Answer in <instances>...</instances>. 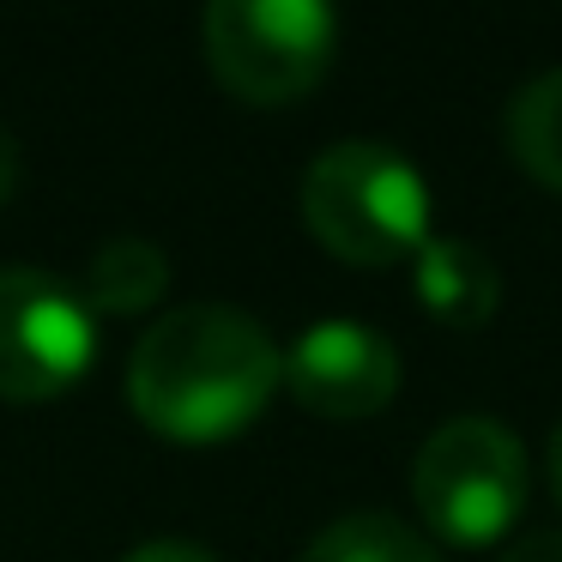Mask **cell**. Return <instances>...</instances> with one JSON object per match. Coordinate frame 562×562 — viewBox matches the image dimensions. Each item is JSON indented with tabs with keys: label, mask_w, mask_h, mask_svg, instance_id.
I'll use <instances>...</instances> for the list:
<instances>
[{
	"label": "cell",
	"mask_w": 562,
	"mask_h": 562,
	"mask_svg": "<svg viewBox=\"0 0 562 562\" xmlns=\"http://www.w3.org/2000/svg\"><path fill=\"white\" fill-rule=\"evenodd\" d=\"M284 387V351L248 308L182 303L151 321L127 357V405L164 441L212 448L267 412Z\"/></svg>",
	"instance_id": "6da1fadb"
},
{
	"label": "cell",
	"mask_w": 562,
	"mask_h": 562,
	"mask_svg": "<svg viewBox=\"0 0 562 562\" xmlns=\"http://www.w3.org/2000/svg\"><path fill=\"white\" fill-rule=\"evenodd\" d=\"M296 206L345 267H400L429 243V182L387 139H333L303 170Z\"/></svg>",
	"instance_id": "7a4b0ae2"
},
{
	"label": "cell",
	"mask_w": 562,
	"mask_h": 562,
	"mask_svg": "<svg viewBox=\"0 0 562 562\" xmlns=\"http://www.w3.org/2000/svg\"><path fill=\"white\" fill-rule=\"evenodd\" d=\"M526 484H532V465H526L520 436L484 412L436 424L412 460V496L424 526L465 550L496 544L520 520Z\"/></svg>",
	"instance_id": "3957f363"
},
{
	"label": "cell",
	"mask_w": 562,
	"mask_h": 562,
	"mask_svg": "<svg viewBox=\"0 0 562 562\" xmlns=\"http://www.w3.org/2000/svg\"><path fill=\"white\" fill-rule=\"evenodd\" d=\"M200 43L218 86L243 103H296L339 55V13L321 0H212Z\"/></svg>",
	"instance_id": "277c9868"
},
{
	"label": "cell",
	"mask_w": 562,
	"mask_h": 562,
	"mask_svg": "<svg viewBox=\"0 0 562 562\" xmlns=\"http://www.w3.org/2000/svg\"><path fill=\"white\" fill-rule=\"evenodd\" d=\"M98 357V308L74 279L0 267V400L43 405L86 381Z\"/></svg>",
	"instance_id": "5b68a950"
},
{
	"label": "cell",
	"mask_w": 562,
	"mask_h": 562,
	"mask_svg": "<svg viewBox=\"0 0 562 562\" xmlns=\"http://www.w3.org/2000/svg\"><path fill=\"white\" fill-rule=\"evenodd\" d=\"M284 393L333 424L375 417L400 393V345L351 315L308 321L284 351Z\"/></svg>",
	"instance_id": "8992f818"
},
{
	"label": "cell",
	"mask_w": 562,
	"mask_h": 562,
	"mask_svg": "<svg viewBox=\"0 0 562 562\" xmlns=\"http://www.w3.org/2000/svg\"><path fill=\"white\" fill-rule=\"evenodd\" d=\"M412 296L429 321L453 333H477L502 308V272L472 236H429L412 255Z\"/></svg>",
	"instance_id": "52a82bcc"
},
{
	"label": "cell",
	"mask_w": 562,
	"mask_h": 562,
	"mask_svg": "<svg viewBox=\"0 0 562 562\" xmlns=\"http://www.w3.org/2000/svg\"><path fill=\"white\" fill-rule=\"evenodd\" d=\"M86 303L98 315H139L170 291V255L146 236H110L98 255L86 260Z\"/></svg>",
	"instance_id": "ba28073f"
},
{
	"label": "cell",
	"mask_w": 562,
	"mask_h": 562,
	"mask_svg": "<svg viewBox=\"0 0 562 562\" xmlns=\"http://www.w3.org/2000/svg\"><path fill=\"white\" fill-rule=\"evenodd\" d=\"M296 562H441V550L412 520H400V514L357 508V514H339V520L321 526L296 550Z\"/></svg>",
	"instance_id": "9c48e42d"
},
{
	"label": "cell",
	"mask_w": 562,
	"mask_h": 562,
	"mask_svg": "<svg viewBox=\"0 0 562 562\" xmlns=\"http://www.w3.org/2000/svg\"><path fill=\"white\" fill-rule=\"evenodd\" d=\"M508 151L562 194V67L526 79L508 103Z\"/></svg>",
	"instance_id": "30bf717a"
},
{
	"label": "cell",
	"mask_w": 562,
	"mask_h": 562,
	"mask_svg": "<svg viewBox=\"0 0 562 562\" xmlns=\"http://www.w3.org/2000/svg\"><path fill=\"white\" fill-rule=\"evenodd\" d=\"M122 562H218L206 544H194V538H176V532H158L146 538V544H134Z\"/></svg>",
	"instance_id": "8fae6325"
},
{
	"label": "cell",
	"mask_w": 562,
	"mask_h": 562,
	"mask_svg": "<svg viewBox=\"0 0 562 562\" xmlns=\"http://www.w3.org/2000/svg\"><path fill=\"white\" fill-rule=\"evenodd\" d=\"M496 562H562V526H550V532H526V538H514V544L502 550Z\"/></svg>",
	"instance_id": "7c38bea8"
},
{
	"label": "cell",
	"mask_w": 562,
	"mask_h": 562,
	"mask_svg": "<svg viewBox=\"0 0 562 562\" xmlns=\"http://www.w3.org/2000/svg\"><path fill=\"white\" fill-rule=\"evenodd\" d=\"M13 188H19V146L7 134V122H0V206L13 200Z\"/></svg>",
	"instance_id": "4fadbf2b"
},
{
	"label": "cell",
	"mask_w": 562,
	"mask_h": 562,
	"mask_svg": "<svg viewBox=\"0 0 562 562\" xmlns=\"http://www.w3.org/2000/svg\"><path fill=\"white\" fill-rule=\"evenodd\" d=\"M544 472H550V490H557V502H562V424L550 429V453H544Z\"/></svg>",
	"instance_id": "5bb4252c"
}]
</instances>
